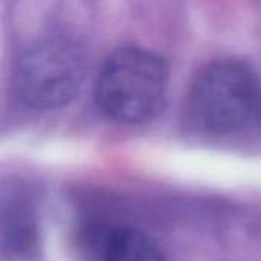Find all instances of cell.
<instances>
[{
  "label": "cell",
  "mask_w": 261,
  "mask_h": 261,
  "mask_svg": "<svg viewBox=\"0 0 261 261\" xmlns=\"http://www.w3.org/2000/svg\"><path fill=\"white\" fill-rule=\"evenodd\" d=\"M167 83V67L156 54L136 46L121 47L102 64L95 98L109 119L144 124L162 109Z\"/></svg>",
  "instance_id": "6da1fadb"
},
{
  "label": "cell",
  "mask_w": 261,
  "mask_h": 261,
  "mask_svg": "<svg viewBox=\"0 0 261 261\" xmlns=\"http://www.w3.org/2000/svg\"><path fill=\"white\" fill-rule=\"evenodd\" d=\"M191 121L210 133H234L261 110V89L254 70L237 60H220L194 76L187 99Z\"/></svg>",
  "instance_id": "7a4b0ae2"
},
{
  "label": "cell",
  "mask_w": 261,
  "mask_h": 261,
  "mask_svg": "<svg viewBox=\"0 0 261 261\" xmlns=\"http://www.w3.org/2000/svg\"><path fill=\"white\" fill-rule=\"evenodd\" d=\"M84 76L81 52L61 38L34 43L17 60L12 87L18 99L40 110L58 109L75 98Z\"/></svg>",
  "instance_id": "3957f363"
},
{
  "label": "cell",
  "mask_w": 261,
  "mask_h": 261,
  "mask_svg": "<svg viewBox=\"0 0 261 261\" xmlns=\"http://www.w3.org/2000/svg\"><path fill=\"white\" fill-rule=\"evenodd\" d=\"M98 261H165L158 245L130 228H101L90 237Z\"/></svg>",
  "instance_id": "277c9868"
},
{
  "label": "cell",
  "mask_w": 261,
  "mask_h": 261,
  "mask_svg": "<svg viewBox=\"0 0 261 261\" xmlns=\"http://www.w3.org/2000/svg\"><path fill=\"white\" fill-rule=\"evenodd\" d=\"M35 226L32 217L21 208L12 206L3 214L2 248L8 258L24 257L34 246Z\"/></svg>",
  "instance_id": "5b68a950"
}]
</instances>
